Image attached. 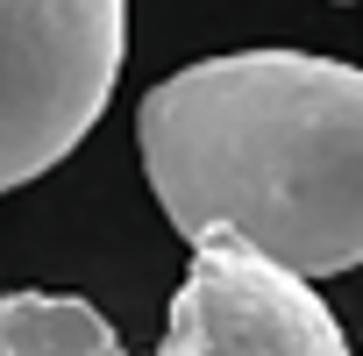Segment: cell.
<instances>
[{"mask_svg": "<svg viewBox=\"0 0 363 356\" xmlns=\"http://www.w3.org/2000/svg\"><path fill=\"white\" fill-rule=\"evenodd\" d=\"M128 0H0V193L65 164L114 100Z\"/></svg>", "mask_w": 363, "mask_h": 356, "instance_id": "cell-2", "label": "cell"}, {"mask_svg": "<svg viewBox=\"0 0 363 356\" xmlns=\"http://www.w3.org/2000/svg\"><path fill=\"white\" fill-rule=\"evenodd\" d=\"M164 221L242 243L299 278L363 264V72L313 50H228L171 72L135 107Z\"/></svg>", "mask_w": 363, "mask_h": 356, "instance_id": "cell-1", "label": "cell"}, {"mask_svg": "<svg viewBox=\"0 0 363 356\" xmlns=\"http://www.w3.org/2000/svg\"><path fill=\"white\" fill-rule=\"evenodd\" d=\"M0 356H128L79 292H0Z\"/></svg>", "mask_w": 363, "mask_h": 356, "instance_id": "cell-4", "label": "cell"}, {"mask_svg": "<svg viewBox=\"0 0 363 356\" xmlns=\"http://www.w3.org/2000/svg\"><path fill=\"white\" fill-rule=\"evenodd\" d=\"M150 356H349V342L313 278L242 243H200Z\"/></svg>", "mask_w": 363, "mask_h": 356, "instance_id": "cell-3", "label": "cell"}]
</instances>
